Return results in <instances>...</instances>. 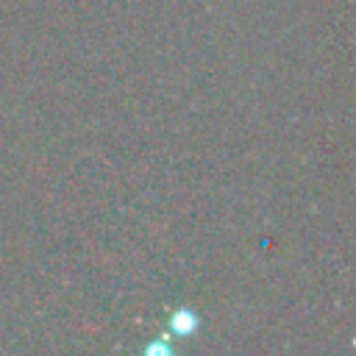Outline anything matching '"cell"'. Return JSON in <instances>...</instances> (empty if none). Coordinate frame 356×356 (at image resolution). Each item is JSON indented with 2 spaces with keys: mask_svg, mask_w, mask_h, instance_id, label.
Listing matches in <instances>:
<instances>
[{
  "mask_svg": "<svg viewBox=\"0 0 356 356\" xmlns=\"http://www.w3.org/2000/svg\"><path fill=\"white\" fill-rule=\"evenodd\" d=\"M195 325H197V317H195L192 312H186V309L175 312V317H172V328H175V331H181V334H192Z\"/></svg>",
  "mask_w": 356,
  "mask_h": 356,
  "instance_id": "1",
  "label": "cell"
}]
</instances>
